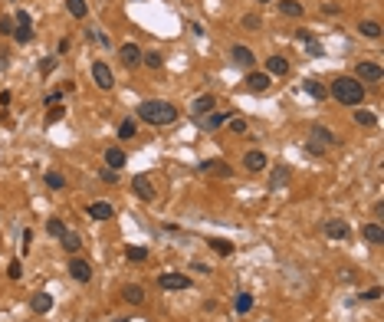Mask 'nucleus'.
Returning a JSON list of instances; mask_svg holds the SVG:
<instances>
[{"mask_svg":"<svg viewBox=\"0 0 384 322\" xmlns=\"http://www.w3.org/2000/svg\"><path fill=\"white\" fill-rule=\"evenodd\" d=\"M138 118L155 125V128H164V125L178 122V106H171V102H164V99H145L142 106H138Z\"/></svg>","mask_w":384,"mask_h":322,"instance_id":"1","label":"nucleus"},{"mask_svg":"<svg viewBox=\"0 0 384 322\" xmlns=\"http://www.w3.org/2000/svg\"><path fill=\"white\" fill-rule=\"evenodd\" d=\"M329 92L341 102V106H361V102H365V82H358L355 76H338Z\"/></svg>","mask_w":384,"mask_h":322,"instance_id":"2","label":"nucleus"},{"mask_svg":"<svg viewBox=\"0 0 384 322\" xmlns=\"http://www.w3.org/2000/svg\"><path fill=\"white\" fill-rule=\"evenodd\" d=\"M335 142H338V138H335L325 125H312V128H309V142H305V151H309V155H325Z\"/></svg>","mask_w":384,"mask_h":322,"instance_id":"3","label":"nucleus"},{"mask_svg":"<svg viewBox=\"0 0 384 322\" xmlns=\"http://www.w3.org/2000/svg\"><path fill=\"white\" fill-rule=\"evenodd\" d=\"M158 286L167 289V293H187L194 283H191V276H184V273H161V276H158Z\"/></svg>","mask_w":384,"mask_h":322,"instance_id":"4","label":"nucleus"},{"mask_svg":"<svg viewBox=\"0 0 384 322\" xmlns=\"http://www.w3.org/2000/svg\"><path fill=\"white\" fill-rule=\"evenodd\" d=\"M355 79L358 82H381L384 79V73H381V66L378 62H358V66H355Z\"/></svg>","mask_w":384,"mask_h":322,"instance_id":"5","label":"nucleus"},{"mask_svg":"<svg viewBox=\"0 0 384 322\" xmlns=\"http://www.w3.org/2000/svg\"><path fill=\"white\" fill-rule=\"evenodd\" d=\"M92 79H95V86L106 89V92L115 86V76H112V69L106 66V62H92Z\"/></svg>","mask_w":384,"mask_h":322,"instance_id":"6","label":"nucleus"},{"mask_svg":"<svg viewBox=\"0 0 384 322\" xmlns=\"http://www.w3.org/2000/svg\"><path fill=\"white\" fill-rule=\"evenodd\" d=\"M131 187H135V194H138V198H142V201H155V184H151V178H148V174H135V181H131Z\"/></svg>","mask_w":384,"mask_h":322,"instance_id":"7","label":"nucleus"},{"mask_svg":"<svg viewBox=\"0 0 384 322\" xmlns=\"http://www.w3.org/2000/svg\"><path fill=\"white\" fill-rule=\"evenodd\" d=\"M69 276H73L76 283H89V279H92V267H89L86 260H79V256H73V260H69Z\"/></svg>","mask_w":384,"mask_h":322,"instance_id":"8","label":"nucleus"},{"mask_svg":"<svg viewBox=\"0 0 384 322\" xmlns=\"http://www.w3.org/2000/svg\"><path fill=\"white\" fill-rule=\"evenodd\" d=\"M243 82H247V89H250V92H266V89H269V82H273V76H269V73H250Z\"/></svg>","mask_w":384,"mask_h":322,"instance_id":"9","label":"nucleus"},{"mask_svg":"<svg viewBox=\"0 0 384 322\" xmlns=\"http://www.w3.org/2000/svg\"><path fill=\"white\" fill-rule=\"evenodd\" d=\"M325 237H329V240H348V237H352V227H348L345 220H329L325 223Z\"/></svg>","mask_w":384,"mask_h":322,"instance_id":"10","label":"nucleus"},{"mask_svg":"<svg viewBox=\"0 0 384 322\" xmlns=\"http://www.w3.org/2000/svg\"><path fill=\"white\" fill-rule=\"evenodd\" d=\"M118 59H122L128 69H135L138 62H142V50H138L135 43H122V50H118Z\"/></svg>","mask_w":384,"mask_h":322,"instance_id":"11","label":"nucleus"},{"mask_svg":"<svg viewBox=\"0 0 384 322\" xmlns=\"http://www.w3.org/2000/svg\"><path fill=\"white\" fill-rule=\"evenodd\" d=\"M230 56H233V62H236V66H243V69H250V66L256 62L253 50H250V46H243V43H236L233 50H230Z\"/></svg>","mask_w":384,"mask_h":322,"instance_id":"12","label":"nucleus"},{"mask_svg":"<svg viewBox=\"0 0 384 322\" xmlns=\"http://www.w3.org/2000/svg\"><path fill=\"white\" fill-rule=\"evenodd\" d=\"M197 171H204V174H217V178H230V165H223V161H217V158H211V161H200L197 165Z\"/></svg>","mask_w":384,"mask_h":322,"instance_id":"13","label":"nucleus"},{"mask_svg":"<svg viewBox=\"0 0 384 322\" xmlns=\"http://www.w3.org/2000/svg\"><path fill=\"white\" fill-rule=\"evenodd\" d=\"M89 217H92V220H112V217H115V207H112L109 201H95V204H89Z\"/></svg>","mask_w":384,"mask_h":322,"instance_id":"14","label":"nucleus"},{"mask_svg":"<svg viewBox=\"0 0 384 322\" xmlns=\"http://www.w3.org/2000/svg\"><path fill=\"white\" fill-rule=\"evenodd\" d=\"M30 309L37 312V316H46V312L53 309V296H50V293H33V299H30Z\"/></svg>","mask_w":384,"mask_h":322,"instance_id":"15","label":"nucleus"},{"mask_svg":"<svg viewBox=\"0 0 384 322\" xmlns=\"http://www.w3.org/2000/svg\"><path fill=\"white\" fill-rule=\"evenodd\" d=\"M243 165H247V171H266V165H269V158L263 155V151H247V158H243Z\"/></svg>","mask_w":384,"mask_h":322,"instance_id":"16","label":"nucleus"},{"mask_svg":"<svg viewBox=\"0 0 384 322\" xmlns=\"http://www.w3.org/2000/svg\"><path fill=\"white\" fill-rule=\"evenodd\" d=\"M125 161H128V158H125V151L118 148V145H109V148H106V165L112 168V171L125 168Z\"/></svg>","mask_w":384,"mask_h":322,"instance_id":"17","label":"nucleus"},{"mask_svg":"<svg viewBox=\"0 0 384 322\" xmlns=\"http://www.w3.org/2000/svg\"><path fill=\"white\" fill-rule=\"evenodd\" d=\"M266 73L269 76H286V73H289V59H286V56H269V59H266Z\"/></svg>","mask_w":384,"mask_h":322,"instance_id":"18","label":"nucleus"},{"mask_svg":"<svg viewBox=\"0 0 384 322\" xmlns=\"http://www.w3.org/2000/svg\"><path fill=\"white\" fill-rule=\"evenodd\" d=\"M217 109V99H214V95H197V99H194V115H211V112Z\"/></svg>","mask_w":384,"mask_h":322,"instance_id":"19","label":"nucleus"},{"mask_svg":"<svg viewBox=\"0 0 384 322\" xmlns=\"http://www.w3.org/2000/svg\"><path fill=\"white\" fill-rule=\"evenodd\" d=\"M122 299H125V303H131V306H142L145 303V289H142V286H135V283H128L122 289Z\"/></svg>","mask_w":384,"mask_h":322,"instance_id":"20","label":"nucleus"},{"mask_svg":"<svg viewBox=\"0 0 384 322\" xmlns=\"http://www.w3.org/2000/svg\"><path fill=\"white\" fill-rule=\"evenodd\" d=\"M361 237H365L368 243H374V247H378V243H384V230H381V223H365V227H361Z\"/></svg>","mask_w":384,"mask_h":322,"instance_id":"21","label":"nucleus"},{"mask_svg":"<svg viewBox=\"0 0 384 322\" xmlns=\"http://www.w3.org/2000/svg\"><path fill=\"white\" fill-rule=\"evenodd\" d=\"M279 13H286V17H302V13H305V7L302 4H299V0H279Z\"/></svg>","mask_w":384,"mask_h":322,"instance_id":"22","label":"nucleus"},{"mask_svg":"<svg viewBox=\"0 0 384 322\" xmlns=\"http://www.w3.org/2000/svg\"><path fill=\"white\" fill-rule=\"evenodd\" d=\"M358 30H361V37H368V40H378L381 37V23H374V20H361Z\"/></svg>","mask_w":384,"mask_h":322,"instance_id":"23","label":"nucleus"},{"mask_svg":"<svg viewBox=\"0 0 384 322\" xmlns=\"http://www.w3.org/2000/svg\"><path fill=\"white\" fill-rule=\"evenodd\" d=\"M286 181H289V168H276V171L269 174V187H273V191L286 187Z\"/></svg>","mask_w":384,"mask_h":322,"instance_id":"24","label":"nucleus"},{"mask_svg":"<svg viewBox=\"0 0 384 322\" xmlns=\"http://www.w3.org/2000/svg\"><path fill=\"white\" fill-rule=\"evenodd\" d=\"M207 243H211V250H214V253H220V256H230V253H233V243H230V240H220V237H211Z\"/></svg>","mask_w":384,"mask_h":322,"instance_id":"25","label":"nucleus"},{"mask_svg":"<svg viewBox=\"0 0 384 322\" xmlns=\"http://www.w3.org/2000/svg\"><path fill=\"white\" fill-rule=\"evenodd\" d=\"M59 243H62V247H66V250H69V253H76V250H79V247H82V240H79V234H73V230H66V234H62V237H59Z\"/></svg>","mask_w":384,"mask_h":322,"instance_id":"26","label":"nucleus"},{"mask_svg":"<svg viewBox=\"0 0 384 322\" xmlns=\"http://www.w3.org/2000/svg\"><path fill=\"white\" fill-rule=\"evenodd\" d=\"M135 132H138L135 118H125V122L118 125V138H122V142H128V138H135Z\"/></svg>","mask_w":384,"mask_h":322,"instance_id":"27","label":"nucleus"},{"mask_svg":"<svg viewBox=\"0 0 384 322\" xmlns=\"http://www.w3.org/2000/svg\"><path fill=\"white\" fill-rule=\"evenodd\" d=\"M66 10L73 13L76 20H82V17L89 13V7H86V0H66Z\"/></svg>","mask_w":384,"mask_h":322,"instance_id":"28","label":"nucleus"},{"mask_svg":"<svg viewBox=\"0 0 384 322\" xmlns=\"http://www.w3.org/2000/svg\"><path fill=\"white\" fill-rule=\"evenodd\" d=\"M305 92L312 95V99H325V95H329V89L322 86V82H316V79H309L305 82Z\"/></svg>","mask_w":384,"mask_h":322,"instance_id":"29","label":"nucleus"},{"mask_svg":"<svg viewBox=\"0 0 384 322\" xmlns=\"http://www.w3.org/2000/svg\"><path fill=\"white\" fill-rule=\"evenodd\" d=\"M227 125H230V132H233V135H247V128H250V122H247V118H240V115L227 118Z\"/></svg>","mask_w":384,"mask_h":322,"instance_id":"30","label":"nucleus"},{"mask_svg":"<svg viewBox=\"0 0 384 322\" xmlns=\"http://www.w3.org/2000/svg\"><path fill=\"white\" fill-rule=\"evenodd\" d=\"M125 256H128L131 263H145L148 260V250L145 247H125Z\"/></svg>","mask_w":384,"mask_h":322,"instance_id":"31","label":"nucleus"},{"mask_svg":"<svg viewBox=\"0 0 384 322\" xmlns=\"http://www.w3.org/2000/svg\"><path fill=\"white\" fill-rule=\"evenodd\" d=\"M46 187H53V191H62V187H66V178H62L59 171H46Z\"/></svg>","mask_w":384,"mask_h":322,"instance_id":"32","label":"nucleus"},{"mask_svg":"<svg viewBox=\"0 0 384 322\" xmlns=\"http://www.w3.org/2000/svg\"><path fill=\"white\" fill-rule=\"evenodd\" d=\"M46 234H50V237H62V234H66V223H62L59 217H53V220H46Z\"/></svg>","mask_w":384,"mask_h":322,"instance_id":"33","label":"nucleus"},{"mask_svg":"<svg viewBox=\"0 0 384 322\" xmlns=\"http://www.w3.org/2000/svg\"><path fill=\"white\" fill-rule=\"evenodd\" d=\"M142 62H145V66H151V69H158L164 62V56L158 53V50H151V53H142Z\"/></svg>","mask_w":384,"mask_h":322,"instance_id":"34","label":"nucleus"},{"mask_svg":"<svg viewBox=\"0 0 384 322\" xmlns=\"http://www.w3.org/2000/svg\"><path fill=\"white\" fill-rule=\"evenodd\" d=\"M250 309H253V296H250V293H240V296H236V312L243 316V312H250Z\"/></svg>","mask_w":384,"mask_h":322,"instance_id":"35","label":"nucleus"},{"mask_svg":"<svg viewBox=\"0 0 384 322\" xmlns=\"http://www.w3.org/2000/svg\"><path fill=\"white\" fill-rule=\"evenodd\" d=\"M13 37H17V43H30L33 30H30V26H13Z\"/></svg>","mask_w":384,"mask_h":322,"instance_id":"36","label":"nucleus"},{"mask_svg":"<svg viewBox=\"0 0 384 322\" xmlns=\"http://www.w3.org/2000/svg\"><path fill=\"white\" fill-rule=\"evenodd\" d=\"M355 122H358V125H368V128H371V125H374V122H378V118H374V115H371V112H365V109H358V112H355Z\"/></svg>","mask_w":384,"mask_h":322,"instance_id":"37","label":"nucleus"},{"mask_svg":"<svg viewBox=\"0 0 384 322\" xmlns=\"http://www.w3.org/2000/svg\"><path fill=\"white\" fill-rule=\"evenodd\" d=\"M227 118H230V115H217V112H211V115H207V122H204V125H207V128H220V125L227 122Z\"/></svg>","mask_w":384,"mask_h":322,"instance_id":"38","label":"nucleus"},{"mask_svg":"<svg viewBox=\"0 0 384 322\" xmlns=\"http://www.w3.org/2000/svg\"><path fill=\"white\" fill-rule=\"evenodd\" d=\"M260 23H263V20L260 17H256V13H247V17H243V26H247V30H260Z\"/></svg>","mask_w":384,"mask_h":322,"instance_id":"39","label":"nucleus"},{"mask_svg":"<svg viewBox=\"0 0 384 322\" xmlns=\"http://www.w3.org/2000/svg\"><path fill=\"white\" fill-rule=\"evenodd\" d=\"M7 276H10V279H20V276H23V263H20V260H13L10 267H7Z\"/></svg>","mask_w":384,"mask_h":322,"instance_id":"40","label":"nucleus"},{"mask_svg":"<svg viewBox=\"0 0 384 322\" xmlns=\"http://www.w3.org/2000/svg\"><path fill=\"white\" fill-rule=\"evenodd\" d=\"M62 115H66V109H62L59 106V102H56V106H53V112H50V115H46V125H53V122H59V118Z\"/></svg>","mask_w":384,"mask_h":322,"instance_id":"41","label":"nucleus"},{"mask_svg":"<svg viewBox=\"0 0 384 322\" xmlns=\"http://www.w3.org/2000/svg\"><path fill=\"white\" fill-rule=\"evenodd\" d=\"M13 26H17V23H13V17H0V33H4V37H10Z\"/></svg>","mask_w":384,"mask_h":322,"instance_id":"42","label":"nucleus"},{"mask_svg":"<svg viewBox=\"0 0 384 322\" xmlns=\"http://www.w3.org/2000/svg\"><path fill=\"white\" fill-rule=\"evenodd\" d=\"M13 23H17V26H30V13H26V10H20L17 17H13Z\"/></svg>","mask_w":384,"mask_h":322,"instance_id":"43","label":"nucleus"},{"mask_svg":"<svg viewBox=\"0 0 384 322\" xmlns=\"http://www.w3.org/2000/svg\"><path fill=\"white\" fill-rule=\"evenodd\" d=\"M322 13H325V17H338L341 7H338V4H325V7H322Z\"/></svg>","mask_w":384,"mask_h":322,"instance_id":"44","label":"nucleus"},{"mask_svg":"<svg viewBox=\"0 0 384 322\" xmlns=\"http://www.w3.org/2000/svg\"><path fill=\"white\" fill-rule=\"evenodd\" d=\"M381 293H384L381 286H371V289H365V293H361V299H378Z\"/></svg>","mask_w":384,"mask_h":322,"instance_id":"45","label":"nucleus"},{"mask_svg":"<svg viewBox=\"0 0 384 322\" xmlns=\"http://www.w3.org/2000/svg\"><path fill=\"white\" fill-rule=\"evenodd\" d=\"M53 69H56V59H40V73H53Z\"/></svg>","mask_w":384,"mask_h":322,"instance_id":"46","label":"nucleus"},{"mask_svg":"<svg viewBox=\"0 0 384 322\" xmlns=\"http://www.w3.org/2000/svg\"><path fill=\"white\" fill-rule=\"evenodd\" d=\"M99 178H102V181H118V174L112 171V168H102V171H99Z\"/></svg>","mask_w":384,"mask_h":322,"instance_id":"47","label":"nucleus"},{"mask_svg":"<svg viewBox=\"0 0 384 322\" xmlns=\"http://www.w3.org/2000/svg\"><path fill=\"white\" fill-rule=\"evenodd\" d=\"M305 46H309V53H312V56H322V46H319L316 40H305Z\"/></svg>","mask_w":384,"mask_h":322,"instance_id":"48","label":"nucleus"}]
</instances>
